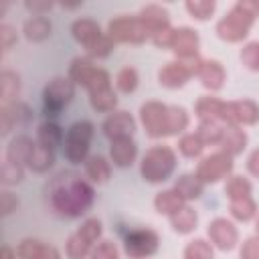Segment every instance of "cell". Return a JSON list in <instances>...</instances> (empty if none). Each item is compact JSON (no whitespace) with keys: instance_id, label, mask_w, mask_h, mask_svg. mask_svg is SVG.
<instances>
[{"instance_id":"cell-1","label":"cell","mask_w":259,"mask_h":259,"mask_svg":"<svg viewBox=\"0 0 259 259\" xmlns=\"http://www.w3.org/2000/svg\"><path fill=\"white\" fill-rule=\"evenodd\" d=\"M47 200L55 214L63 219H79L93 206L95 188L87 178L71 170H63L51 178L47 186Z\"/></svg>"},{"instance_id":"cell-2","label":"cell","mask_w":259,"mask_h":259,"mask_svg":"<svg viewBox=\"0 0 259 259\" xmlns=\"http://www.w3.org/2000/svg\"><path fill=\"white\" fill-rule=\"evenodd\" d=\"M176 164H178L176 150L166 144H156L150 150H146V154L142 156L140 174L150 184H162L172 176Z\"/></svg>"},{"instance_id":"cell-3","label":"cell","mask_w":259,"mask_h":259,"mask_svg":"<svg viewBox=\"0 0 259 259\" xmlns=\"http://www.w3.org/2000/svg\"><path fill=\"white\" fill-rule=\"evenodd\" d=\"M95 136V125L89 119H79L75 123H71L65 132V140H63V156L71 162V164H85L89 158V148H91V140Z\"/></svg>"},{"instance_id":"cell-4","label":"cell","mask_w":259,"mask_h":259,"mask_svg":"<svg viewBox=\"0 0 259 259\" xmlns=\"http://www.w3.org/2000/svg\"><path fill=\"white\" fill-rule=\"evenodd\" d=\"M255 20L257 18L253 14H249L239 2H235L225 12V16L219 18V22L214 26V32L225 42H241V40H245L249 36Z\"/></svg>"},{"instance_id":"cell-5","label":"cell","mask_w":259,"mask_h":259,"mask_svg":"<svg viewBox=\"0 0 259 259\" xmlns=\"http://www.w3.org/2000/svg\"><path fill=\"white\" fill-rule=\"evenodd\" d=\"M105 34L115 45H142L150 40V32L138 14H119L111 18Z\"/></svg>"},{"instance_id":"cell-6","label":"cell","mask_w":259,"mask_h":259,"mask_svg":"<svg viewBox=\"0 0 259 259\" xmlns=\"http://www.w3.org/2000/svg\"><path fill=\"white\" fill-rule=\"evenodd\" d=\"M140 123L144 127V132L152 138V140H160V138H170V105L150 99L146 103H142L140 107Z\"/></svg>"},{"instance_id":"cell-7","label":"cell","mask_w":259,"mask_h":259,"mask_svg":"<svg viewBox=\"0 0 259 259\" xmlns=\"http://www.w3.org/2000/svg\"><path fill=\"white\" fill-rule=\"evenodd\" d=\"M75 83L69 77H53L42 89V107L49 117H57L75 97Z\"/></svg>"},{"instance_id":"cell-8","label":"cell","mask_w":259,"mask_h":259,"mask_svg":"<svg viewBox=\"0 0 259 259\" xmlns=\"http://www.w3.org/2000/svg\"><path fill=\"white\" fill-rule=\"evenodd\" d=\"M233 168H235L233 156L219 150V152H212V154L200 158L194 174L206 186V184H217L221 180H227L233 174Z\"/></svg>"},{"instance_id":"cell-9","label":"cell","mask_w":259,"mask_h":259,"mask_svg":"<svg viewBox=\"0 0 259 259\" xmlns=\"http://www.w3.org/2000/svg\"><path fill=\"white\" fill-rule=\"evenodd\" d=\"M160 247V235L150 227H140L123 237V253L130 259H148Z\"/></svg>"},{"instance_id":"cell-10","label":"cell","mask_w":259,"mask_h":259,"mask_svg":"<svg viewBox=\"0 0 259 259\" xmlns=\"http://www.w3.org/2000/svg\"><path fill=\"white\" fill-rule=\"evenodd\" d=\"M206 237L219 251H233L235 247H239V229L235 221L227 217H214L206 225Z\"/></svg>"},{"instance_id":"cell-11","label":"cell","mask_w":259,"mask_h":259,"mask_svg":"<svg viewBox=\"0 0 259 259\" xmlns=\"http://www.w3.org/2000/svg\"><path fill=\"white\" fill-rule=\"evenodd\" d=\"M259 121V103L253 99L227 101L225 123L227 125H255Z\"/></svg>"},{"instance_id":"cell-12","label":"cell","mask_w":259,"mask_h":259,"mask_svg":"<svg viewBox=\"0 0 259 259\" xmlns=\"http://www.w3.org/2000/svg\"><path fill=\"white\" fill-rule=\"evenodd\" d=\"M136 119L130 111H123V109H115L111 111L103 123H101V130H103V136L113 142V140H121V138H132L134 132H136Z\"/></svg>"},{"instance_id":"cell-13","label":"cell","mask_w":259,"mask_h":259,"mask_svg":"<svg viewBox=\"0 0 259 259\" xmlns=\"http://www.w3.org/2000/svg\"><path fill=\"white\" fill-rule=\"evenodd\" d=\"M192 77H194V71L190 69V65L186 61H178V59L168 61L158 71V83L162 87H166V89H180Z\"/></svg>"},{"instance_id":"cell-14","label":"cell","mask_w":259,"mask_h":259,"mask_svg":"<svg viewBox=\"0 0 259 259\" xmlns=\"http://www.w3.org/2000/svg\"><path fill=\"white\" fill-rule=\"evenodd\" d=\"M198 47H200V36L194 28L190 26H178L174 30V38H172V47L170 51L176 55V59L180 61H186V59H192L198 53Z\"/></svg>"},{"instance_id":"cell-15","label":"cell","mask_w":259,"mask_h":259,"mask_svg":"<svg viewBox=\"0 0 259 259\" xmlns=\"http://www.w3.org/2000/svg\"><path fill=\"white\" fill-rule=\"evenodd\" d=\"M18 259H61V251L55 245H49L40 239H22L16 245Z\"/></svg>"},{"instance_id":"cell-16","label":"cell","mask_w":259,"mask_h":259,"mask_svg":"<svg viewBox=\"0 0 259 259\" xmlns=\"http://www.w3.org/2000/svg\"><path fill=\"white\" fill-rule=\"evenodd\" d=\"M101 73V67L93 65V61L89 57H75L69 65V79L75 83V85H81L85 89H89L93 85V81L99 77Z\"/></svg>"},{"instance_id":"cell-17","label":"cell","mask_w":259,"mask_h":259,"mask_svg":"<svg viewBox=\"0 0 259 259\" xmlns=\"http://www.w3.org/2000/svg\"><path fill=\"white\" fill-rule=\"evenodd\" d=\"M196 77L200 79V85L206 91L214 93V91H221L223 89V85L227 81V71H225V67H223L221 61H217V59H204Z\"/></svg>"},{"instance_id":"cell-18","label":"cell","mask_w":259,"mask_h":259,"mask_svg":"<svg viewBox=\"0 0 259 259\" xmlns=\"http://www.w3.org/2000/svg\"><path fill=\"white\" fill-rule=\"evenodd\" d=\"M138 16L142 18V22L146 24L148 32H150V38L154 34H158L160 30L164 28H170V12L162 6V4H146L140 8Z\"/></svg>"},{"instance_id":"cell-19","label":"cell","mask_w":259,"mask_h":259,"mask_svg":"<svg viewBox=\"0 0 259 259\" xmlns=\"http://www.w3.org/2000/svg\"><path fill=\"white\" fill-rule=\"evenodd\" d=\"M32 117V111L28 109V105L16 101L10 105H0V132L2 136H8L16 125L26 123Z\"/></svg>"},{"instance_id":"cell-20","label":"cell","mask_w":259,"mask_h":259,"mask_svg":"<svg viewBox=\"0 0 259 259\" xmlns=\"http://www.w3.org/2000/svg\"><path fill=\"white\" fill-rule=\"evenodd\" d=\"M138 158V146L132 138L113 140L109 144V160L117 168H130Z\"/></svg>"},{"instance_id":"cell-21","label":"cell","mask_w":259,"mask_h":259,"mask_svg":"<svg viewBox=\"0 0 259 259\" xmlns=\"http://www.w3.org/2000/svg\"><path fill=\"white\" fill-rule=\"evenodd\" d=\"M71 34H73V38H75L79 45H83V47L87 49V47H91L97 38H101L105 32L101 30V26H99L97 20H93V18H77V20H73V24H71Z\"/></svg>"},{"instance_id":"cell-22","label":"cell","mask_w":259,"mask_h":259,"mask_svg":"<svg viewBox=\"0 0 259 259\" xmlns=\"http://www.w3.org/2000/svg\"><path fill=\"white\" fill-rule=\"evenodd\" d=\"M225 109H227V101H223L214 95H202L194 105V115L198 117V121L200 119H214V121L225 123Z\"/></svg>"},{"instance_id":"cell-23","label":"cell","mask_w":259,"mask_h":259,"mask_svg":"<svg viewBox=\"0 0 259 259\" xmlns=\"http://www.w3.org/2000/svg\"><path fill=\"white\" fill-rule=\"evenodd\" d=\"M247 142H249V136L241 125H225V132H223L219 146L223 152H227L229 156L235 158V156L243 154V150L247 148Z\"/></svg>"},{"instance_id":"cell-24","label":"cell","mask_w":259,"mask_h":259,"mask_svg":"<svg viewBox=\"0 0 259 259\" xmlns=\"http://www.w3.org/2000/svg\"><path fill=\"white\" fill-rule=\"evenodd\" d=\"M22 34L30 42H42L53 34V22L49 16H30L22 24Z\"/></svg>"},{"instance_id":"cell-25","label":"cell","mask_w":259,"mask_h":259,"mask_svg":"<svg viewBox=\"0 0 259 259\" xmlns=\"http://www.w3.org/2000/svg\"><path fill=\"white\" fill-rule=\"evenodd\" d=\"M85 178L91 184H105L111 178V162L101 154L89 156L85 162Z\"/></svg>"},{"instance_id":"cell-26","label":"cell","mask_w":259,"mask_h":259,"mask_svg":"<svg viewBox=\"0 0 259 259\" xmlns=\"http://www.w3.org/2000/svg\"><path fill=\"white\" fill-rule=\"evenodd\" d=\"M20 89H22L20 75L16 71L4 69L0 73V101H2V105L16 103L20 97Z\"/></svg>"},{"instance_id":"cell-27","label":"cell","mask_w":259,"mask_h":259,"mask_svg":"<svg viewBox=\"0 0 259 259\" xmlns=\"http://www.w3.org/2000/svg\"><path fill=\"white\" fill-rule=\"evenodd\" d=\"M34 142H36V140L28 138V136H16V138H12L10 144L6 146L4 160L14 162V164H20V166L26 168V160H28L32 148H34Z\"/></svg>"},{"instance_id":"cell-28","label":"cell","mask_w":259,"mask_h":259,"mask_svg":"<svg viewBox=\"0 0 259 259\" xmlns=\"http://www.w3.org/2000/svg\"><path fill=\"white\" fill-rule=\"evenodd\" d=\"M184 204H188L174 188H168V190H160L156 196H154V208H156V212H160V214H164V217H172V214H176Z\"/></svg>"},{"instance_id":"cell-29","label":"cell","mask_w":259,"mask_h":259,"mask_svg":"<svg viewBox=\"0 0 259 259\" xmlns=\"http://www.w3.org/2000/svg\"><path fill=\"white\" fill-rule=\"evenodd\" d=\"M53 164H55V150L45 148L38 142H34V148H32V152L26 160V168L36 172V174H42V172L51 170Z\"/></svg>"},{"instance_id":"cell-30","label":"cell","mask_w":259,"mask_h":259,"mask_svg":"<svg viewBox=\"0 0 259 259\" xmlns=\"http://www.w3.org/2000/svg\"><path fill=\"white\" fill-rule=\"evenodd\" d=\"M170 225L178 235H190L198 227V212L190 204H184L176 214L170 217Z\"/></svg>"},{"instance_id":"cell-31","label":"cell","mask_w":259,"mask_h":259,"mask_svg":"<svg viewBox=\"0 0 259 259\" xmlns=\"http://www.w3.org/2000/svg\"><path fill=\"white\" fill-rule=\"evenodd\" d=\"M89 105H91L95 111L109 115V113L115 111V107H117V93L113 91L111 85L101 87V89H95V91L89 93Z\"/></svg>"},{"instance_id":"cell-32","label":"cell","mask_w":259,"mask_h":259,"mask_svg":"<svg viewBox=\"0 0 259 259\" xmlns=\"http://www.w3.org/2000/svg\"><path fill=\"white\" fill-rule=\"evenodd\" d=\"M229 212H231V219L237 221V223H249L253 219H257L259 214V206L255 202L253 196H245V198H239V200H229Z\"/></svg>"},{"instance_id":"cell-33","label":"cell","mask_w":259,"mask_h":259,"mask_svg":"<svg viewBox=\"0 0 259 259\" xmlns=\"http://www.w3.org/2000/svg\"><path fill=\"white\" fill-rule=\"evenodd\" d=\"M174 190H176L186 202H190V200H196V198L202 196L204 184L196 178V174H188V172H186V174H180V176L176 178Z\"/></svg>"},{"instance_id":"cell-34","label":"cell","mask_w":259,"mask_h":259,"mask_svg":"<svg viewBox=\"0 0 259 259\" xmlns=\"http://www.w3.org/2000/svg\"><path fill=\"white\" fill-rule=\"evenodd\" d=\"M63 140H65V132L55 121H45L36 130V142L45 148L55 150L57 146H63Z\"/></svg>"},{"instance_id":"cell-35","label":"cell","mask_w":259,"mask_h":259,"mask_svg":"<svg viewBox=\"0 0 259 259\" xmlns=\"http://www.w3.org/2000/svg\"><path fill=\"white\" fill-rule=\"evenodd\" d=\"M251 192H253V184L243 174H231L225 182V196L229 200H239V198L251 196Z\"/></svg>"},{"instance_id":"cell-36","label":"cell","mask_w":259,"mask_h":259,"mask_svg":"<svg viewBox=\"0 0 259 259\" xmlns=\"http://www.w3.org/2000/svg\"><path fill=\"white\" fill-rule=\"evenodd\" d=\"M223 132H225V123L214 121V119H200L198 121V127H196V136L200 138V142L204 146L221 144Z\"/></svg>"},{"instance_id":"cell-37","label":"cell","mask_w":259,"mask_h":259,"mask_svg":"<svg viewBox=\"0 0 259 259\" xmlns=\"http://www.w3.org/2000/svg\"><path fill=\"white\" fill-rule=\"evenodd\" d=\"M182 259H214V247L208 239H190L182 249Z\"/></svg>"},{"instance_id":"cell-38","label":"cell","mask_w":259,"mask_h":259,"mask_svg":"<svg viewBox=\"0 0 259 259\" xmlns=\"http://www.w3.org/2000/svg\"><path fill=\"white\" fill-rule=\"evenodd\" d=\"M204 148H206V146L200 142V138L196 136V132H186V134H182L180 140H178V152H180V156H184V158H188V160L200 158L202 152H204Z\"/></svg>"},{"instance_id":"cell-39","label":"cell","mask_w":259,"mask_h":259,"mask_svg":"<svg viewBox=\"0 0 259 259\" xmlns=\"http://www.w3.org/2000/svg\"><path fill=\"white\" fill-rule=\"evenodd\" d=\"M91 249H93V245L87 243L77 231L71 233L69 239H67V243H65V255H67V259H89Z\"/></svg>"},{"instance_id":"cell-40","label":"cell","mask_w":259,"mask_h":259,"mask_svg":"<svg viewBox=\"0 0 259 259\" xmlns=\"http://www.w3.org/2000/svg\"><path fill=\"white\" fill-rule=\"evenodd\" d=\"M138 85H140V75H138V71L134 67L127 65V67H121L117 71V75H115V89L119 93L130 95V93H134L138 89Z\"/></svg>"},{"instance_id":"cell-41","label":"cell","mask_w":259,"mask_h":259,"mask_svg":"<svg viewBox=\"0 0 259 259\" xmlns=\"http://www.w3.org/2000/svg\"><path fill=\"white\" fill-rule=\"evenodd\" d=\"M184 8L194 20H208L217 10V2L214 0H188Z\"/></svg>"},{"instance_id":"cell-42","label":"cell","mask_w":259,"mask_h":259,"mask_svg":"<svg viewBox=\"0 0 259 259\" xmlns=\"http://www.w3.org/2000/svg\"><path fill=\"white\" fill-rule=\"evenodd\" d=\"M77 233L91 245L99 243L101 241V235H103V223L97 219V217H89L81 223V227L77 229Z\"/></svg>"},{"instance_id":"cell-43","label":"cell","mask_w":259,"mask_h":259,"mask_svg":"<svg viewBox=\"0 0 259 259\" xmlns=\"http://www.w3.org/2000/svg\"><path fill=\"white\" fill-rule=\"evenodd\" d=\"M190 123V115L182 105H170V136L184 134Z\"/></svg>"},{"instance_id":"cell-44","label":"cell","mask_w":259,"mask_h":259,"mask_svg":"<svg viewBox=\"0 0 259 259\" xmlns=\"http://www.w3.org/2000/svg\"><path fill=\"white\" fill-rule=\"evenodd\" d=\"M239 59H241L245 69H249L253 73H259V40L245 42L241 53H239Z\"/></svg>"},{"instance_id":"cell-45","label":"cell","mask_w":259,"mask_h":259,"mask_svg":"<svg viewBox=\"0 0 259 259\" xmlns=\"http://www.w3.org/2000/svg\"><path fill=\"white\" fill-rule=\"evenodd\" d=\"M0 180H2V184H4V186H14V184L22 182V180H24V166L4 160V162H2Z\"/></svg>"},{"instance_id":"cell-46","label":"cell","mask_w":259,"mask_h":259,"mask_svg":"<svg viewBox=\"0 0 259 259\" xmlns=\"http://www.w3.org/2000/svg\"><path fill=\"white\" fill-rule=\"evenodd\" d=\"M113 49H115V42L107 36V34H103L101 38H97L91 47H87L85 51H87V57L89 59H105V57H109L111 53H113Z\"/></svg>"},{"instance_id":"cell-47","label":"cell","mask_w":259,"mask_h":259,"mask_svg":"<svg viewBox=\"0 0 259 259\" xmlns=\"http://www.w3.org/2000/svg\"><path fill=\"white\" fill-rule=\"evenodd\" d=\"M89 259H119V249L113 241L109 239H101L99 243L93 245Z\"/></svg>"},{"instance_id":"cell-48","label":"cell","mask_w":259,"mask_h":259,"mask_svg":"<svg viewBox=\"0 0 259 259\" xmlns=\"http://www.w3.org/2000/svg\"><path fill=\"white\" fill-rule=\"evenodd\" d=\"M239 259H259V237H247L239 243Z\"/></svg>"},{"instance_id":"cell-49","label":"cell","mask_w":259,"mask_h":259,"mask_svg":"<svg viewBox=\"0 0 259 259\" xmlns=\"http://www.w3.org/2000/svg\"><path fill=\"white\" fill-rule=\"evenodd\" d=\"M18 42V34H16V28L10 26V24H0V45H2V51H10L14 45Z\"/></svg>"},{"instance_id":"cell-50","label":"cell","mask_w":259,"mask_h":259,"mask_svg":"<svg viewBox=\"0 0 259 259\" xmlns=\"http://www.w3.org/2000/svg\"><path fill=\"white\" fill-rule=\"evenodd\" d=\"M18 196L12 194L10 190H2L0 192V210H2V217H8L12 214L16 208H18Z\"/></svg>"},{"instance_id":"cell-51","label":"cell","mask_w":259,"mask_h":259,"mask_svg":"<svg viewBox=\"0 0 259 259\" xmlns=\"http://www.w3.org/2000/svg\"><path fill=\"white\" fill-rule=\"evenodd\" d=\"M174 26H170V28H164V30H160L158 34H154L150 40L158 47V49H170L172 47V38H174Z\"/></svg>"},{"instance_id":"cell-52","label":"cell","mask_w":259,"mask_h":259,"mask_svg":"<svg viewBox=\"0 0 259 259\" xmlns=\"http://www.w3.org/2000/svg\"><path fill=\"white\" fill-rule=\"evenodd\" d=\"M24 8L32 12V16H47V12L53 10V2H24Z\"/></svg>"},{"instance_id":"cell-53","label":"cell","mask_w":259,"mask_h":259,"mask_svg":"<svg viewBox=\"0 0 259 259\" xmlns=\"http://www.w3.org/2000/svg\"><path fill=\"white\" fill-rule=\"evenodd\" d=\"M247 170H249V174H253V176L259 178V148L249 154V158H247Z\"/></svg>"},{"instance_id":"cell-54","label":"cell","mask_w":259,"mask_h":259,"mask_svg":"<svg viewBox=\"0 0 259 259\" xmlns=\"http://www.w3.org/2000/svg\"><path fill=\"white\" fill-rule=\"evenodd\" d=\"M18 255H16V249H12V247H8V245H4L2 247V259H16Z\"/></svg>"},{"instance_id":"cell-55","label":"cell","mask_w":259,"mask_h":259,"mask_svg":"<svg viewBox=\"0 0 259 259\" xmlns=\"http://www.w3.org/2000/svg\"><path fill=\"white\" fill-rule=\"evenodd\" d=\"M255 235L259 237V214H257V219H255Z\"/></svg>"}]
</instances>
